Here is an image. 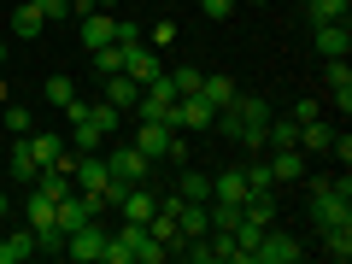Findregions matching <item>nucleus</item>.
<instances>
[{
	"label": "nucleus",
	"mask_w": 352,
	"mask_h": 264,
	"mask_svg": "<svg viewBox=\"0 0 352 264\" xmlns=\"http://www.w3.org/2000/svg\"><path fill=\"white\" fill-rule=\"evenodd\" d=\"M311 223L317 229L352 223V182H346V170H340V182H311Z\"/></svg>",
	"instance_id": "f257e3e1"
},
{
	"label": "nucleus",
	"mask_w": 352,
	"mask_h": 264,
	"mask_svg": "<svg viewBox=\"0 0 352 264\" xmlns=\"http://www.w3.org/2000/svg\"><path fill=\"white\" fill-rule=\"evenodd\" d=\"M106 170H112L118 182H147V176H153V159L129 141V147H112V153H106Z\"/></svg>",
	"instance_id": "f03ea898"
},
{
	"label": "nucleus",
	"mask_w": 352,
	"mask_h": 264,
	"mask_svg": "<svg viewBox=\"0 0 352 264\" xmlns=\"http://www.w3.org/2000/svg\"><path fill=\"white\" fill-rule=\"evenodd\" d=\"M100 252H106V229H100V223H82V229H71V235H65V258L100 264Z\"/></svg>",
	"instance_id": "7ed1b4c3"
},
{
	"label": "nucleus",
	"mask_w": 352,
	"mask_h": 264,
	"mask_svg": "<svg viewBox=\"0 0 352 264\" xmlns=\"http://www.w3.org/2000/svg\"><path fill=\"white\" fill-rule=\"evenodd\" d=\"M264 229H270V217H258V212H241L235 217V229H229V241H235V264H252V247L264 241Z\"/></svg>",
	"instance_id": "20e7f679"
},
{
	"label": "nucleus",
	"mask_w": 352,
	"mask_h": 264,
	"mask_svg": "<svg viewBox=\"0 0 352 264\" xmlns=\"http://www.w3.org/2000/svg\"><path fill=\"white\" fill-rule=\"evenodd\" d=\"M124 76H135L141 88H147L153 76H164V59H159V47H147V41H135V47H124Z\"/></svg>",
	"instance_id": "39448f33"
},
{
	"label": "nucleus",
	"mask_w": 352,
	"mask_h": 264,
	"mask_svg": "<svg viewBox=\"0 0 352 264\" xmlns=\"http://www.w3.org/2000/svg\"><path fill=\"white\" fill-rule=\"evenodd\" d=\"M153 212H159V194H153L147 182H129L124 200H118V217H124V223H147Z\"/></svg>",
	"instance_id": "423d86ee"
},
{
	"label": "nucleus",
	"mask_w": 352,
	"mask_h": 264,
	"mask_svg": "<svg viewBox=\"0 0 352 264\" xmlns=\"http://www.w3.org/2000/svg\"><path fill=\"white\" fill-rule=\"evenodd\" d=\"M294 258H300V247H294V235H282L276 223L264 229V241L252 247V264H294Z\"/></svg>",
	"instance_id": "0eeeda50"
},
{
	"label": "nucleus",
	"mask_w": 352,
	"mask_h": 264,
	"mask_svg": "<svg viewBox=\"0 0 352 264\" xmlns=\"http://www.w3.org/2000/svg\"><path fill=\"white\" fill-rule=\"evenodd\" d=\"M176 106V82L170 76H153L147 88H141V100H135V118H164Z\"/></svg>",
	"instance_id": "6e6552de"
},
{
	"label": "nucleus",
	"mask_w": 352,
	"mask_h": 264,
	"mask_svg": "<svg viewBox=\"0 0 352 264\" xmlns=\"http://www.w3.org/2000/svg\"><path fill=\"white\" fill-rule=\"evenodd\" d=\"M76 30H82V47L94 53V47H106V41H112V30H118V18L106 12V6H94V12H82V18H76Z\"/></svg>",
	"instance_id": "1a4fd4ad"
},
{
	"label": "nucleus",
	"mask_w": 352,
	"mask_h": 264,
	"mask_svg": "<svg viewBox=\"0 0 352 264\" xmlns=\"http://www.w3.org/2000/svg\"><path fill=\"white\" fill-rule=\"evenodd\" d=\"M311 30H317V53H323V59H346V53H352L346 18H335V24H311Z\"/></svg>",
	"instance_id": "9d476101"
},
{
	"label": "nucleus",
	"mask_w": 352,
	"mask_h": 264,
	"mask_svg": "<svg viewBox=\"0 0 352 264\" xmlns=\"http://www.w3.org/2000/svg\"><path fill=\"white\" fill-rule=\"evenodd\" d=\"M36 258V229H0V264H24Z\"/></svg>",
	"instance_id": "9b49d317"
},
{
	"label": "nucleus",
	"mask_w": 352,
	"mask_h": 264,
	"mask_svg": "<svg viewBox=\"0 0 352 264\" xmlns=\"http://www.w3.org/2000/svg\"><path fill=\"white\" fill-rule=\"evenodd\" d=\"M270 176H276V182H300L305 176V153L300 147H270Z\"/></svg>",
	"instance_id": "f8f14e48"
},
{
	"label": "nucleus",
	"mask_w": 352,
	"mask_h": 264,
	"mask_svg": "<svg viewBox=\"0 0 352 264\" xmlns=\"http://www.w3.org/2000/svg\"><path fill=\"white\" fill-rule=\"evenodd\" d=\"M53 217H59V200H53V194H41L36 182H30V200H24V223H30V229H47Z\"/></svg>",
	"instance_id": "ddd939ff"
},
{
	"label": "nucleus",
	"mask_w": 352,
	"mask_h": 264,
	"mask_svg": "<svg viewBox=\"0 0 352 264\" xmlns=\"http://www.w3.org/2000/svg\"><path fill=\"white\" fill-rule=\"evenodd\" d=\"M212 200H247V176H241V164H229V170H217L212 176Z\"/></svg>",
	"instance_id": "4468645a"
},
{
	"label": "nucleus",
	"mask_w": 352,
	"mask_h": 264,
	"mask_svg": "<svg viewBox=\"0 0 352 264\" xmlns=\"http://www.w3.org/2000/svg\"><path fill=\"white\" fill-rule=\"evenodd\" d=\"M194 94H200L206 106H229V100H235V94H241V88L229 82L223 71H212V76H200V88H194Z\"/></svg>",
	"instance_id": "2eb2a0df"
},
{
	"label": "nucleus",
	"mask_w": 352,
	"mask_h": 264,
	"mask_svg": "<svg viewBox=\"0 0 352 264\" xmlns=\"http://www.w3.org/2000/svg\"><path fill=\"white\" fill-rule=\"evenodd\" d=\"M18 141L30 147V159H36V164H53V159L65 153V141H59V135H47V129H30V135H18Z\"/></svg>",
	"instance_id": "dca6fc26"
},
{
	"label": "nucleus",
	"mask_w": 352,
	"mask_h": 264,
	"mask_svg": "<svg viewBox=\"0 0 352 264\" xmlns=\"http://www.w3.org/2000/svg\"><path fill=\"white\" fill-rule=\"evenodd\" d=\"M135 100H141V82H135V76H124V71L106 76V106H118V112H124V106H135Z\"/></svg>",
	"instance_id": "f3484780"
},
{
	"label": "nucleus",
	"mask_w": 352,
	"mask_h": 264,
	"mask_svg": "<svg viewBox=\"0 0 352 264\" xmlns=\"http://www.w3.org/2000/svg\"><path fill=\"white\" fill-rule=\"evenodd\" d=\"M329 141H335V129H329L323 118H311V124H300V141H294V147L300 153H329Z\"/></svg>",
	"instance_id": "a211bd4d"
},
{
	"label": "nucleus",
	"mask_w": 352,
	"mask_h": 264,
	"mask_svg": "<svg viewBox=\"0 0 352 264\" xmlns=\"http://www.w3.org/2000/svg\"><path fill=\"white\" fill-rule=\"evenodd\" d=\"M6 164H12V182H18V188H30V182H36V170H41V164L30 159V147H24V141H12V153H6Z\"/></svg>",
	"instance_id": "6ab92c4d"
},
{
	"label": "nucleus",
	"mask_w": 352,
	"mask_h": 264,
	"mask_svg": "<svg viewBox=\"0 0 352 264\" xmlns=\"http://www.w3.org/2000/svg\"><path fill=\"white\" fill-rule=\"evenodd\" d=\"M323 252L335 264H346L352 258V223H335V229H323Z\"/></svg>",
	"instance_id": "aec40b11"
},
{
	"label": "nucleus",
	"mask_w": 352,
	"mask_h": 264,
	"mask_svg": "<svg viewBox=\"0 0 352 264\" xmlns=\"http://www.w3.org/2000/svg\"><path fill=\"white\" fill-rule=\"evenodd\" d=\"M41 24H47V18H41L36 6H30V0L12 12V36H18V41H36V36H41Z\"/></svg>",
	"instance_id": "412c9836"
},
{
	"label": "nucleus",
	"mask_w": 352,
	"mask_h": 264,
	"mask_svg": "<svg viewBox=\"0 0 352 264\" xmlns=\"http://www.w3.org/2000/svg\"><path fill=\"white\" fill-rule=\"evenodd\" d=\"M176 194H182V200H212V176H206V170H182Z\"/></svg>",
	"instance_id": "4be33fe9"
},
{
	"label": "nucleus",
	"mask_w": 352,
	"mask_h": 264,
	"mask_svg": "<svg viewBox=\"0 0 352 264\" xmlns=\"http://www.w3.org/2000/svg\"><path fill=\"white\" fill-rule=\"evenodd\" d=\"M71 141H76V153H100L112 135H100V129H94V124L82 118V124H71Z\"/></svg>",
	"instance_id": "5701e85b"
},
{
	"label": "nucleus",
	"mask_w": 352,
	"mask_h": 264,
	"mask_svg": "<svg viewBox=\"0 0 352 264\" xmlns=\"http://www.w3.org/2000/svg\"><path fill=\"white\" fill-rule=\"evenodd\" d=\"M346 6H352V0H311L305 18H311V24H335V18H346Z\"/></svg>",
	"instance_id": "b1692460"
},
{
	"label": "nucleus",
	"mask_w": 352,
	"mask_h": 264,
	"mask_svg": "<svg viewBox=\"0 0 352 264\" xmlns=\"http://www.w3.org/2000/svg\"><path fill=\"white\" fill-rule=\"evenodd\" d=\"M94 71H100V76H118V71H124V47H118V41L94 47Z\"/></svg>",
	"instance_id": "393cba45"
},
{
	"label": "nucleus",
	"mask_w": 352,
	"mask_h": 264,
	"mask_svg": "<svg viewBox=\"0 0 352 264\" xmlns=\"http://www.w3.org/2000/svg\"><path fill=\"white\" fill-rule=\"evenodd\" d=\"M164 76H170V82H176V94H194V88H200V65H170V71H164Z\"/></svg>",
	"instance_id": "a878e982"
},
{
	"label": "nucleus",
	"mask_w": 352,
	"mask_h": 264,
	"mask_svg": "<svg viewBox=\"0 0 352 264\" xmlns=\"http://www.w3.org/2000/svg\"><path fill=\"white\" fill-rule=\"evenodd\" d=\"M76 100V82L71 76H47V106H71Z\"/></svg>",
	"instance_id": "bb28decb"
},
{
	"label": "nucleus",
	"mask_w": 352,
	"mask_h": 264,
	"mask_svg": "<svg viewBox=\"0 0 352 264\" xmlns=\"http://www.w3.org/2000/svg\"><path fill=\"white\" fill-rule=\"evenodd\" d=\"M88 124H94V129H100V135H112V129H118V106H88Z\"/></svg>",
	"instance_id": "cd10ccee"
},
{
	"label": "nucleus",
	"mask_w": 352,
	"mask_h": 264,
	"mask_svg": "<svg viewBox=\"0 0 352 264\" xmlns=\"http://www.w3.org/2000/svg\"><path fill=\"white\" fill-rule=\"evenodd\" d=\"M112 41H118V47H135V41H147V36H141V24H135V18H118Z\"/></svg>",
	"instance_id": "c85d7f7f"
},
{
	"label": "nucleus",
	"mask_w": 352,
	"mask_h": 264,
	"mask_svg": "<svg viewBox=\"0 0 352 264\" xmlns=\"http://www.w3.org/2000/svg\"><path fill=\"white\" fill-rule=\"evenodd\" d=\"M30 129H36V124H30V112H24V106H6V135H30Z\"/></svg>",
	"instance_id": "c756f323"
},
{
	"label": "nucleus",
	"mask_w": 352,
	"mask_h": 264,
	"mask_svg": "<svg viewBox=\"0 0 352 264\" xmlns=\"http://www.w3.org/2000/svg\"><path fill=\"white\" fill-rule=\"evenodd\" d=\"M153 47H176V24H170V18H159V24H153Z\"/></svg>",
	"instance_id": "7c9ffc66"
},
{
	"label": "nucleus",
	"mask_w": 352,
	"mask_h": 264,
	"mask_svg": "<svg viewBox=\"0 0 352 264\" xmlns=\"http://www.w3.org/2000/svg\"><path fill=\"white\" fill-rule=\"evenodd\" d=\"M41 18H71V0H30Z\"/></svg>",
	"instance_id": "2f4dec72"
},
{
	"label": "nucleus",
	"mask_w": 352,
	"mask_h": 264,
	"mask_svg": "<svg viewBox=\"0 0 352 264\" xmlns=\"http://www.w3.org/2000/svg\"><path fill=\"white\" fill-rule=\"evenodd\" d=\"M235 6H241V0H200V12H206V18H229Z\"/></svg>",
	"instance_id": "473e14b6"
},
{
	"label": "nucleus",
	"mask_w": 352,
	"mask_h": 264,
	"mask_svg": "<svg viewBox=\"0 0 352 264\" xmlns=\"http://www.w3.org/2000/svg\"><path fill=\"white\" fill-rule=\"evenodd\" d=\"M352 82V71H346V59H329V88H346Z\"/></svg>",
	"instance_id": "72a5a7b5"
},
{
	"label": "nucleus",
	"mask_w": 352,
	"mask_h": 264,
	"mask_svg": "<svg viewBox=\"0 0 352 264\" xmlns=\"http://www.w3.org/2000/svg\"><path fill=\"white\" fill-rule=\"evenodd\" d=\"M288 118H294V124H311V118H323V112H317V100H294Z\"/></svg>",
	"instance_id": "f704fd0d"
},
{
	"label": "nucleus",
	"mask_w": 352,
	"mask_h": 264,
	"mask_svg": "<svg viewBox=\"0 0 352 264\" xmlns=\"http://www.w3.org/2000/svg\"><path fill=\"white\" fill-rule=\"evenodd\" d=\"M329 153H335V159H340V164H352V135H346V129H340V135H335V141H329Z\"/></svg>",
	"instance_id": "c9c22d12"
},
{
	"label": "nucleus",
	"mask_w": 352,
	"mask_h": 264,
	"mask_svg": "<svg viewBox=\"0 0 352 264\" xmlns=\"http://www.w3.org/2000/svg\"><path fill=\"white\" fill-rule=\"evenodd\" d=\"M94 6H106V12H112V6H124V0H94Z\"/></svg>",
	"instance_id": "e433bc0d"
},
{
	"label": "nucleus",
	"mask_w": 352,
	"mask_h": 264,
	"mask_svg": "<svg viewBox=\"0 0 352 264\" xmlns=\"http://www.w3.org/2000/svg\"><path fill=\"white\" fill-rule=\"evenodd\" d=\"M6 206H12V200H6V188H0V217H6Z\"/></svg>",
	"instance_id": "4c0bfd02"
},
{
	"label": "nucleus",
	"mask_w": 352,
	"mask_h": 264,
	"mask_svg": "<svg viewBox=\"0 0 352 264\" xmlns=\"http://www.w3.org/2000/svg\"><path fill=\"white\" fill-rule=\"evenodd\" d=\"M0 106H6V76H0Z\"/></svg>",
	"instance_id": "58836bf2"
},
{
	"label": "nucleus",
	"mask_w": 352,
	"mask_h": 264,
	"mask_svg": "<svg viewBox=\"0 0 352 264\" xmlns=\"http://www.w3.org/2000/svg\"><path fill=\"white\" fill-rule=\"evenodd\" d=\"M241 6H264V0H241Z\"/></svg>",
	"instance_id": "ea45409f"
},
{
	"label": "nucleus",
	"mask_w": 352,
	"mask_h": 264,
	"mask_svg": "<svg viewBox=\"0 0 352 264\" xmlns=\"http://www.w3.org/2000/svg\"><path fill=\"white\" fill-rule=\"evenodd\" d=\"M0 59H6V41H0Z\"/></svg>",
	"instance_id": "a19ab883"
},
{
	"label": "nucleus",
	"mask_w": 352,
	"mask_h": 264,
	"mask_svg": "<svg viewBox=\"0 0 352 264\" xmlns=\"http://www.w3.org/2000/svg\"><path fill=\"white\" fill-rule=\"evenodd\" d=\"M147 6H159V0H147Z\"/></svg>",
	"instance_id": "79ce46f5"
}]
</instances>
